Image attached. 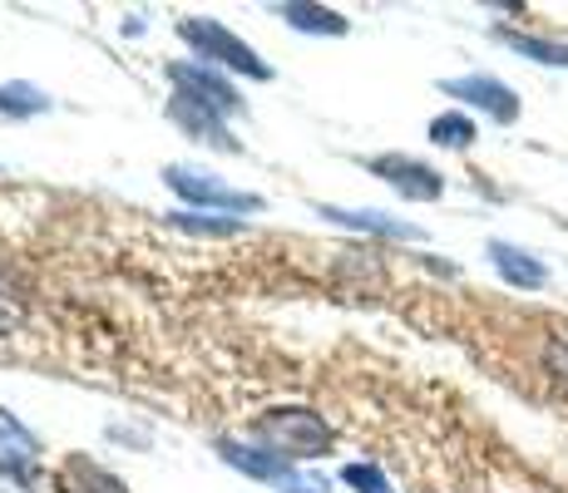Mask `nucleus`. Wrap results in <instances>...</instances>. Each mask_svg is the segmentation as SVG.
Segmentation results:
<instances>
[{
    "mask_svg": "<svg viewBox=\"0 0 568 493\" xmlns=\"http://www.w3.org/2000/svg\"><path fill=\"white\" fill-rule=\"evenodd\" d=\"M253 440L267 449V454L292 464V459L326 454V449H332V430H326V420L312 410H272L267 420L253 424Z\"/></svg>",
    "mask_w": 568,
    "mask_h": 493,
    "instance_id": "f257e3e1",
    "label": "nucleus"
},
{
    "mask_svg": "<svg viewBox=\"0 0 568 493\" xmlns=\"http://www.w3.org/2000/svg\"><path fill=\"white\" fill-rule=\"evenodd\" d=\"M179 40H183V45H189L193 54L213 60L217 70L247 74V80H272V70L253 54V45H243L233 30H223L217 20H207V16H183V20H179Z\"/></svg>",
    "mask_w": 568,
    "mask_h": 493,
    "instance_id": "f03ea898",
    "label": "nucleus"
},
{
    "mask_svg": "<svg viewBox=\"0 0 568 493\" xmlns=\"http://www.w3.org/2000/svg\"><path fill=\"white\" fill-rule=\"evenodd\" d=\"M163 183H169L189 207H223V213H257L262 207L257 193H237V188H227V183H217L213 173L189 168V163H169V168H163Z\"/></svg>",
    "mask_w": 568,
    "mask_h": 493,
    "instance_id": "7ed1b4c3",
    "label": "nucleus"
},
{
    "mask_svg": "<svg viewBox=\"0 0 568 493\" xmlns=\"http://www.w3.org/2000/svg\"><path fill=\"white\" fill-rule=\"evenodd\" d=\"M169 80H173V90H179L183 99L213 109V114H223V119L243 114V94L227 84L223 70H207V64H169Z\"/></svg>",
    "mask_w": 568,
    "mask_h": 493,
    "instance_id": "20e7f679",
    "label": "nucleus"
},
{
    "mask_svg": "<svg viewBox=\"0 0 568 493\" xmlns=\"http://www.w3.org/2000/svg\"><path fill=\"white\" fill-rule=\"evenodd\" d=\"M0 474L16 479V484H36V474H40L36 434H30L10 410H0Z\"/></svg>",
    "mask_w": 568,
    "mask_h": 493,
    "instance_id": "39448f33",
    "label": "nucleus"
},
{
    "mask_svg": "<svg viewBox=\"0 0 568 493\" xmlns=\"http://www.w3.org/2000/svg\"><path fill=\"white\" fill-rule=\"evenodd\" d=\"M371 168H376L396 193H406L410 203H435V197L445 193V178H440V173L425 168V163H415V158H400V153L371 158Z\"/></svg>",
    "mask_w": 568,
    "mask_h": 493,
    "instance_id": "423d86ee",
    "label": "nucleus"
},
{
    "mask_svg": "<svg viewBox=\"0 0 568 493\" xmlns=\"http://www.w3.org/2000/svg\"><path fill=\"white\" fill-rule=\"evenodd\" d=\"M440 90H445V94H455V99H465V104H475V109H485V114H489V119H499V124H515V119H519V94L509 90V84L489 80V74H469V80H445Z\"/></svg>",
    "mask_w": 568,
    "mask_h": 493,
    "instance_id": "0eeeda50",
    "label": "nucleus"
},
{
    "mask_svg": "<svg viewBox=\"0 0 568 493\" xmlns=\"http://www.w3.org/2000/svg\"><path fill=\"white\" fill-rule=\"evenodd\" d=\"M217 454H223L233 469H243L247 479H262V484H277V489L287 484L292 474H297V469H292L287 459L267 454V449H262V444H237V440H223V444H217Z\"/></svg>",
    "mask_w": 568,
    "mask_h": 493,
    "instance_id": "6e6552de",
    "label": "nucleus"
},
{
    "mask_svg": "<svg viewBox=\"0 0 568 493\" xmlns=\"http://www.w3.org/2000/svg\"><path fill=\"white\" fill-rule=\"evenodd\" d=\"M169 114H173V124L189 129V134H199L203 144H213V148H237V144H233V134H227V119H223V114H213V109H203V104H193V99L173 94Z\"/></svg>",
    "mask_w": 568,
    "mask_h": 493,
    "instance_id": "1a4fd4ad",
    "label": "nucleus"
},
{
    "mask_svg": "<svg viewBox=\"0 0 568 493\" xmlns=\"http://www.w3.org/2000/svg\"><path fill=\"white\" fill-rule=\"evenodd\" d=\"M489 257H495V271L509 281V287L534 291V287L549 281V267H544L539 257H529L524 247H515V243H489Z\"/></svg>",
    "mask_w": 568,
    "mask_h": 493,
    "instance_id": "9d476101",
    "label": "nucleus"
},
{
    "mask_svg": "<svg viewBox=\"0 0 568 493\" xmlns=\"http://www.w3.org/2000/svg\"><path fill=\"white\" fill-rule=\"evenodd\" d=\"M322 217H332V223H342V227H356V233L400 237V243H415V237H420V227L396 223V217H386V213H371V207H322Z\"/></svg>",
    "mask_w": 568,
    "mask_h": 493,
    "instance_id": "9b49d317",
    "label": "nucleus"
},
{
    "mask_svg": "<svg viewBox=\"0 0 568 493\" xmlns=\"http://www.w3.org/2000/svg\"><path fill=\"white\" fill-rule=\"evenodd\" d=\"M64 489L70 493H129L109 469L94 464V459H70V464H64Z\"/></svg>",
    "mask_w": 568,
    "mask_h": 493,
    "instance_id": "f8f14e48",
    "label": "nucleus"
},
{
    "mask_svg": "<svg viewBox=\"0 0 568 493\" xmlns=\"http://www.w3.org/2000/svg\"><path fill=\"white\" fill-rule=\"evenodd\" d=\"M292 30H307V35H346V16L326 6H282Z\"/></svg>",
    "mask_w": 568,
    "mask_h": 493,
    "instance_id": "ddd939ff",
    "label": "nucleus"
},
{
    "mask_svg": "<svg viewBox=\"0 0 568 493\" xmlns=\"http://www.w3.org/2000/svg\"><path fill=\"white\" fill-rule=\"evenodd\" d=\"M50 94L36 90V84H0V114L26 119V114H45Z\"/></svg>",
    "mask_w": 568,
    "mask_h": 493,
    "instance_id": "4468645a",
    "label": "nucleus"
},
{
    "mask_svg": "<svg viewBox=\"0 0 568 493\" xmlns=\"http://www.w3.org/2000/svg\"><path fill=\"white\" fill-rule=\"evenodd\" d=\"M499 40H505L509 50H519V54H529V60H539V64H568V45H554V40L515 35V30H499Z\"/></svg>",
    "mask_w": 568,
    "mask_h": 493,
    "instance_id": "2eb2a0df",
    "label": "nucleus"
},
{
    "mask_svg": "<svg viewBox=\"0 0 568 493\" xmlns=\"http://www.w3.org/2000/svg\"><path fill=\"white\" fill-rule=\"evenodd\" d=\"M430 138L440 148H465V144H475V124H469L465 114H435L430 119Z\"/></svg>",
    "mask_w": 568,
    "mask_h": 493,
    "instance_id": "dca6fc26",
    "label": "nucleus"
},
{
    "mask_svg": "<svg viewBox=\"0 0 568 493\" xmlns=\"http://www.w3.org/2000/svg\"><path fill=\"white\" fill-rule=\"evenodd\" d=\"M173 223L189 227V233H213V237H233L243 233V223L237 217H203V213H173Z\"/></svg>",
    "mask_w": 568,
    "mask_h": 493,
    "instance_id": "f3484780",
    "label": "nucleus"
},
{
    "mask_svg": "<svg viewBox=\"0 0 568 493\" xmlns=\"http://www.w3.org/2000/svg\"><path fill=\"white\" fill-rule=\"evenodd\" d=\"M342 484L356 489V493H390L386 474H381L376 464H346V469H342Z\"/></svg>",
    "mask_w": 568,
    "mask_h": 493,
    "instance_id": "a211bd4d",
    "label": "nucleus"
},
{
    "mask_svg": "<svg viewBox=\"0 0 568 493\" xmlns=\"http://www.w3.org/2000/svg\"><path fill=\"white\" fill-rule=\"evenodd\" d=\"M20 316H26V306H20V296H16V287H10V277L0 271V336L16 331Z\"/></svg>",
    "mask_w": 568,
    "mask_h": 493,
    "instance_id": "6ab92c4d",
    "label": "nucleus"
},
{
    "mask_svg": "<svg viewBox=\"0 0 568 493\" xmlns=\"http://www.w3.org/2000/svg\"><path fill=\"white\" fill-rule=\"evenodd\" d=\"M282 493H326V479H316V474H292L287 484H282Z\"/></svg>",
    "mask_w": 568,
    "mask_h": 493,
    "instance_id": "aec40b11",
    "label": "nucleus"
},
{
    "mask_svg": "<svg viewBox=\"0 0 568 493\" xmlns=\"http://www.w3.org/2000/svg\"><path fill=\"white\" fill-rule=\"evenodd\" d=\"M549 360H554V370H559V376H568V336H564V341L549 350Z\"/></svg>",
    "mask_w": 568,
    "mask_h": 493,
    "instance_id": "412c9836",
    "label": "nucleus"
}]
</instances>
